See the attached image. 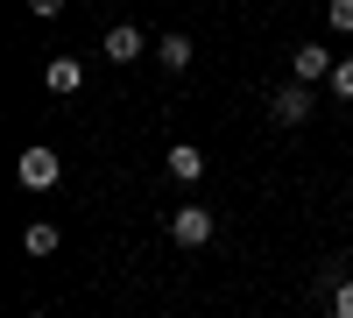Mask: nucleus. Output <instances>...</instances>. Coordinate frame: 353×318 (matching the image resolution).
Instances as JSON below:
<instances>
[{"mask_svg": "<svg viewBox=\"0 0 353 318\" xmlns=\"http://www.w3.org/2000/svg\"><path fill=\"white\" fill-rule=\"evenodd\" d=\"M28 14H36V21H50V14H64V0H28Z\"/></svg>", "mask_w": 353, "mask_h": 318, "instance_id": "ddd939ff", "label": "nucleus"}, {"mask_svg": "<svg viewBox=\"0 0 353 318\" xmlns=\"http://www.w3.org/2000/svg\"><path fill=\"white\" fill-rule=\"evenodd\" d=\"M191 57H198V50H191V36H163V43H156V64H163V71H184Z\"/></svg>", "mask_w": 353, "mask_h": 318, "instance_id": "6e6552de", "label": "nucleus"}, {"mask_svg": "<svg viewBox=\"0 0 353 318\" xmlns=\"http://www.w3.org/2000/svg\"><path fill=\"white\" fill-rule=\"evenodd\" d=\"M141 50H149V36H141L134 21H113V28H106V43H99V57H106V64H134Z\"/></svg>", "mask_w": 353, "mask_h": 318, "instance_id": "7ed1b4c3", "label": "nucleus"}, {"mask_svg": "<svg viewBox=\"0 0 353 318\" xmlns=\"http://www.w3.org/2000/svg\"><path fill=\"white\" fill-rule=\"evenodd\" d=\"M170 241H176V248H205V241H212V212H205V206L170 212Z\"/></svg>", "mask_w": 353, "mask_h": 318, "instance_id": "20e7f679", "label": "nucleus"}, {"mask_svg": "<svg viewBox=\"0 0 353 318\" xmlns=\"http://www.w3.org/2000/svg\"><path fill=\"white\" fill-rule=\"evenodd\" d=\"M290 71H297V85H332V50L325 43H297L290 50Z\"/></svg>", "mask_w": 353, "mask_h": 318, "instance_id": "f257e3e1", "label": "nucleus"}, {"mask_svg": "<svg viewBox=\"0 0 353 318\" xmlns=\"http://www.w3.org/2000/svg\"><path fill=\"white\" fill-rule=\"evenodd\" d=\"M14 177H21L28 191H50L57 177H64V163H57V149H21V163H14Z\"/></svg>", "mask_w": 353, "mask_h": 318, "instance_id": "f03ea898", "label": "nucleus"}, {"mask_svg": "<svg viewBox=\"0 0 353 318\" xmlns=\"http://www.w3.org/2000/svg\"><path fill=\"white\" fill-rule=\"evenodd\" d=\"M21 248L36 255V262H43V255H57V226H50V219H36V226L21 234Z\"/></svg>", "mask_w": 353, "mask_h": 318, "instance_id": "1a4fd4ad", "label": "nucleus"}, {"mask_svg": "<svg viewBox=\"0 0 353 318\" xmlns=\"http://www.w3.org/2000/svg\"><path fill=\"white\" fill-rule=\"evenodd\" d=\"M170 177H176V184H198V177H205V149L176 141V149H170Z\"/></svg>", "mask_w": 353, "mask_h": 318, "instance_id": "0eeeda50", "label": "nucleus"}, {"mask_svg": "<svg viewBox=\"0 0 353 318\" xmlns=\"http://www.w3.org/2000/svg\"><path fill=\"white\" fill-rule=\"evenodd\" d=\"M325 21L339 28V36H353V0H325Z\"/></svg>", "mask_w": 353, "mask_h": 318, "instance_id": "9d476101", "label": "nucleus"}, {"mask_svg": "<svg viewBox=\"0 0 353 318\" xmlns=\"http://www.w3.org/2000/svg\"><path fill=\"white\" fill-rule=\"evenodd\" d=\"M43 85H50V92H78V85H85V64H78V57H50V64H43Z\"/></svg>", "mask_w": 353, "mask_h": 318, "instance_id": "423d86ee", "label": "nucleus"}, {"mask_svg": "<svg viewBox=\"0 0 353 318\" xmlns=\"http://www.w3.org/2000/svg\"><path fill=\"white\" fill-rule=\"evenodd\" d=\"M311 106H318V99H311V85H283V92L269 99V113H276L283 128H304V121H311Z\"/></svg>", "mask_w": 353, "mask_h": 318, "instance_id": "39448f33", "label": "nucleus"}, {"mask_svg": "<svg viewBox=\"0 0 353 318\" xmlns=\"http://www.w3.org/2000/svg\"><path fill=\"white\" fill-rule=\"evenodd\" d=\"M332 311H339V318H353V276H346L339 290H332Z\"/></svg>", "mask_w": 353, "mask_h": 318, "instance_id": "f8f14e48", "label": "nucleus"}, {"mask_svg": "<svg viewBox=\"0 0 353 318\" xmlns=\"http://www.w3.org/2000/svg\"><path fill=\"white\" fill-rule=\"evenodd\" d=\"M28 318H50V311H28Z\"/></svg>", "mask_w": 353, "mask_h": 318, "instance_id": "4468645a", "label": "nucleus"}, {"mask_svg": "<svg viewBox=\"0 0 353 318\" xmlns=\"http://www.w3.org/2000/svg\"><path fill=\"white\" fill-rule=\"evenodd\" d=\"M332 92H339V99H353V57H346V64H332Z\"/></svg>", "mask_w": 353, "mask_h": 318, "instance_id": "9b49d317", "label": "nucleus"}]
</instances>
